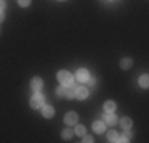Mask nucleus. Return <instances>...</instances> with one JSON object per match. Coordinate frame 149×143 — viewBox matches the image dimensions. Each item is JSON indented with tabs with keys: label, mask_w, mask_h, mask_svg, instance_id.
<instances>
[{
	"label": "nucleus",
	"mask_w": 149,
	"mask_h": 143,
	"mask_svg": "<svg viewBox=\"0 0 149 143\" xmlns=\"http://www.w3.org/2000/svg\"><path fill=\"white\" fill-rule=\"evenodd\" d=\"M57 80L60 81L62 86H68V84L73 83V76L68 73V72H65V70H60L57 73Z\"/></svg>",
	"instance_id": "f257e3e1"
},
{
	"label": "nucleus",
	"mask_w": 149,
	"mask_h": 143,
	"mask_svg": "<svg viewBox=\"0 0 149 143\" xmlns=\"http://www.w3.org/2000/svg\"><path fill=\"white\" fill-rule=\"evenodd\" d=\"M45 105V97L40 94V92H35V95L30 100V107L32 108H41Z\"/></svg>",
	"instance_id": "f03ea898"
},
{
	"label": "nucleus",
	"mask_w": 149,
	"mask_h": 143,
	"mask_svg": "<svg viewBox=\"0 0 149 143\" xmlns=\"http://www.w3.org/2000/svg\"><path fill=\"white\" fill-rule=\"evenodd\" d=\"M78 123V114L74 111H70L65 114V124L67 126H74V124Z\"/></svg>",
	"instance_id": "7ed1b4c3"
},
{
	"label": "nucleus",
	"mask_w": 149,
	"mask_h": 143,
	"mask_svg": "<svg viewBox=\"0 0 149 143\" xmlns=\"http://www.w3.org/2000/svg\"><path fill=\"white\" fill-rule=\"evenodd\" d=\"M74 97L79 99V100L87 99V89L83 88V86H78V88H74Z\"/></svg>",
	"instance_id": "20e7f679"
},
{
	"label": "nucleus",
	"mask_w": 149,
	"mask_h": 143,
	"mask_svg": "<svg viewBox=\"0 0 149 143\" xmlns=\"http://www.w3.org/2000/svg\"><path fill=\"white\" fill-rule=\"evenodd\" d=\"M103 121L106 124H109V126H114V124L118 123V118H116L114 111H111V113L106 111V114H103Z\"/></svg>",
	"instance_id": "39448f33"
},
{
	"label": "nucleus",
	"mask_w": 149,
	"mask_h": 143,
	"mask_svg": "<svg viewBox=\"0 0 149 143\" xmlns=\"http://www.w3.org/2000/svg\"><path fill=\"white\" fill-rule=\"evenodd\" d=\"M76 78H78V81L84 83V81L89 80V72H87L86 69H79V70L76 72Z\"/></svg>",
	"instance_id": "423d86ee"
},
{
	"label": "nucleus",
	"mask_w": 149,
	"mask_h": 143,
	"mask_svg": "<svg viewBox=\"0 0 149 143\" xmlns=\"http://www.w3.org/2000/svg\"><path fill=\"white\" fill-rule=\"evenodd\" d=\"M30 86H32V89H33L35 92H40V89L43 88V80L41 78H33V80L30 81Z\"/></svg>",
	"instance_id": "0eeeda50"
},
{
	"label": "nucleus",
	"mask_w": 149,
	"mask_h": 143,
	"mask_svg": "<svg viewBox=\"0 0 149 143\" xmlns=\"http://www.w3.org/2000/svg\"><path fill=\"white\" fill-rule=\"evenodd\" d=\"M92 127H94V130L97 132V134H103L105 129H106V123L105 121H95Z\"/></svg>",
	"instance_id": "6e6552de"
},
{
	"label": "nucleus",
	"mask_w": 149,
	"mask_h": 143,
	"mask_svg": "<svg viewBox=\"0 0 149 143\" xmlns=\"http://www.w3.org/2000/svg\"><path fill=\"white\" fill-rule=\"evenodd\" d=\"M41 108H43V116L45 118H52L54 116V108H52V107H49V105H43L41 107Z\"/></svg>",
	"instance_id": "1a4fd4ad"
},
{
	"label": "nucleus",
	"mask_w": 149,
	"mask_h": 143,
	"mask_svg": "<svg viewBox=\"0 0 149 143\" xmlns=\"http://www.w3.org/2000/svg\"><path fill=\"white\" fill-rule=\"evenodd\" d=\"M74 88H76V86H74L73 83L68 84V88H65V95L68 99H73L74 97Z\"/></svg>",
	"instance_id": "9d476101"
},
{
	"label": "nucleus",
	"mask_w": 149,
	"mask_h": 143,
	"mask_svg": "<svg viewBox=\"0 0 149 143\" xmlns=\"http://www.w3.org/2000/svg\"><path fill=\"white\" fill-rule=\"evenodd\" d=\"M132 64H133V60L130 59V57H125V59H122V60H120V67H122L124 70L130 69V67H132Z\"/></svg>",
	"instance_id": "9b49d317"
},
{
	"label": "nucleus",
	"mask_w": 149,
	"mask_h": 143,
	"mask_svg": "<svg viewBox=\"0 0 149 143\" xmlns=\"http://www.w3.org/2000/svg\"><path fill=\"white\" fill-rule=\"evenodd\" d=\"M114 110H116V103L113 102V100H108V102L105 103V111L111 113V111H114Z\"/></svg>",
	"instance_id": "f8f14e48"
},
{
	"label": "nucleus",
	"mask_w": 149,
	"mask_h": 143,
	"mask_svg": "<svg viewBox=\"0 0 149 143\" xmlns=\"http://www.w3.org/2000/svg\"><path fill=\"white\" fill-rule=\"evenodd\" d=\"M120 126H122L124 129L132 127V119H130V118H127V116H124L122 119H120Z\"/></svg>",
	"instance_id": "ddd939ff"
},
{
	"label": "nucleus",
	"mask_w": 149,
	"mask_h": 143,
	"mask_svg": "<svg viewBox=\"0 0 149 143\" xmlns=\"http://www.w3.org/2000/svg\"><path fill=\"white\" fill-rule=\"evenodd\" d=\"M73 135H74V130H72V129H65L62 132V138H65V140H70Z\"/></svg>",
	"instance_id": "4468645a"
},
{
	"label": "nucleus",
	"mask_w": 149,
	"mask_h": 143,
	"mask_svg": "<svg viewBox=\"0 0 149 143\" xmlns=\"http://www.w3.org/2000/svg\"><path fill=\"white\" fill-rule=\"evenodd\" d=\"M140 86H141V88H148V86H149L148 75H141V76H140Z\"/></svg>",
	"instance_id": "2eb2a0df"
},
{
	"label": "nucleus",
	"mask_w": 149,
	"mask_h": 143,
	"mask_svg": "<svg viewBox=\"0 0 149 143\" xmlns=\"http://www.w3.org/2000/svg\"><path fill=\"white\" fill-rule=\"evenodd\" d=\"M118 138H119V135H118L116 130H109L108 132V140L109 142H118Z\"/></svg>",
	"instance_id": "dca6fc26"
},
{
	"label": "nucleus",
	"mask_w": 149,
	"mask_h": 143,
	"mask_svg": "<svg viewBox=\"0 0 149 143\" xmlns=\"http://www.w3.org/2000/svg\"><path fill=\"white\" fill-rule=\"evenodd\" d=\"M74 132H76V135H84V134H86V127L79 124V126H76V130H74Z\"/></svg>",
	"instance_id": "f3484780"
},
{
	"label": "nucleus",
	"mask_w": 149,
	"mask_h": 143,
	"mask_svg": "<svg viewBox=\"0 0 149 143\" xmlns=\"http://www.w3.org/2000/svg\"><path fill=\"white\" fill-rule=\"evenodd\" d=\"M56 95H57V97H62V95H65V86H60V88H57V91H56Z\"/></svg>",
	"instance_id": "a211bd4d"
},
{
	"label": "nucleus",
	"mask_w": 149,
	"mask_h": 143,
	"mask_svg": "<svg viewBox=\"0 0 149 143\" xmlns=\"http://www.w3.org/2000/svg\"><path fill=\"white\" fill-rule=\"evenodd\" d=\"M17 3H19L21 6H29L30 5V0H17Z\"/></svg>",
	"instance_id": "6ab92c4d"
},
{
	"label": "nucleus",
	"mask_w": 149,
	"mask_h": 143,
	"mask_svg": "<svg viewBox=\"0 0 149 143\" xmlns=\"http://www.w3.org/2000/svg\"><path fill=\"white\" fill-rule=\"evenodd\" d=\"M87 81H89V86H91V88H94V86L97 84V81H95V78H92V76H89V80H87Z\"/></svg>",
	"instance_id": "aec40b11"
},
{
	"label": "nucleus",
	"mask_w": 149,
	"mask_h": 143,
	"mask_svg": "<svg viewBox=\"0 0 149 143\" xmlns=\"http://www.w3.org/2000/svg\"><path fill=\"white\" fill-rule=\"evenodd\" d=\"M84 143H92V142H94V138H92L91 137V135H86V137H84V140H83Z\"/></svg>",
	"instance_id": "412c9836"
},
{
	"label": "nucleus",
	"mask_w": 149,
	"mask_h": 143,
	"mask_svg": "<svg viewBox=\"0 0 149 143\" xmlns=\"http://www.w3.org/2000/svg\"><path fill=\"white\" fill-rule=\"evenodd\" d=\"M118 142H122V143H125V142H129V138H125V137L122 135V137H119V138H118Z\"/></svg>",
	"instance_id": "4be33fe9"
},
{
	"label": "nucleus",
	"mask_w": 149,
	"mask_h": 143,
	"mask_svg": "<svg viewBox=\"0 0 149 143\" xmlns=\"http://www.w3.org/2000/svg\"><path fill=\"white\" fill-rule=\"evenodd\" d=\"M124 137H125V138H130V137H132V134H130V132L125 129V134H124Z\"/></svg>",
	"instance_id": "5701e85b"
},
{
	"label": "nucleus",
	"mask_w": 149,
	"mask_h": 143,
	"mask_svg": "<svg viewBox=\"0 0 149 143\" xmlns=\"http://www.w3.org/2000/svg\"><path fill=\"white\" fill-rule=\"evenodd\" d=\"M5 8V0H0V11Z\"/></svg>",
	"instance_id": "b1692460"
},
{
	"label": "nucleus",
	"mask_w": 149,
	"mask_h": 143,
	"mask_svg": "<svg viewBox=\"0 0 149 143\" xmlns=\"http://www.w3.org/2000/svg\"><path fill=\"white\" fill-rule=\"evenodd\" d=\"M3 19H5V14H3L2 11H0V22H2V21H3Z\"/></svg>",
	"instance_id": "393cba45"
}]
</instances>
